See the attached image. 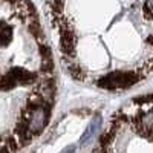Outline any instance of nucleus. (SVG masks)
Segmentation results:
<instances>
[{
    "instance_id": "1",
    "label": "nucleus",
    "mask_w": 153,
    "mask_h": 153,
    "mask_svg": "<svg viewBox=\"0 0 153 153\" xmlns=\"http://www.w3.org/2000/svg\"><path fill=\"white\" fill-rule=\"evenodd\" d=\"M49 118V106H37L32 113H31V118L28 123V132L31 136H35L40 132H43L46 121Z\"/></svg>"
},
{
    "instance_id": "2",
    "label": "nucleus",
    "mask_w": 153,
    "mask_h": 153,
    "mask_svg": "<svg viewBox=\"0 0 153 153\" xmlns=\"http://www.w3.org/2000/svg\"><path fill=\"white\" fill-rule=\"evenodd\" d=\"M100 126H101V117H97L91 121V124H89V127L84 130V133H83V136H81V139H80V144L81 146H86L91 139L95 136V133L98 132V129H100Z\"/></svg>"
},
{
    "instance_id": "3",
    "label": "nucleus",
    "mask_w": 153,
    "mask_h": 153,
    "mask_svg": "<svg viewBox=\"0 0 153 153\" xmlns=\"http://www.w3.org/2000/svg\"><path fill=\"white\" fill-rule=\"evenodd\" d=\"M75 150H76V147L75 146H71V147H66L61 153H75Z\"/></svg>"
}]
</instances>
